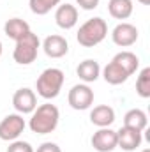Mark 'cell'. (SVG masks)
Returning <instances> with one entry per match:
<instances>
[{"instance_id":"ac0fdd59","label":"cell","mask_w":150,"mask_h":152,"mask_svg":"<svg viewBox=\"0 0 150 152\" xmlns=\"http://www.w3.org/2000/svg\"><path fill=\"white\" fill-rule=\"evenodd\" d=\"M108 11L115 20H127L133 14V0H110Z\"/></svg>"},{"instance_id":"4fadbf2b","label":"cell","mask_w":150,"mask_h":152,"mask_svg":"<svg viewBox=\"0 0 150 152\" xmlns=\"http://www.w3.org/2000/svg\"><path fill=\"white\" fill-rule=\"evenodd\" d=\"M90 122L97 127H110L115 122V110L108 104H99L90 112Z\"/></svg>"},{"instance_id":"484cf974","label":"cell","mask_w":150,"mask_h":152,"mask_svg":"<svg viewBox=\"0 0 150 152\" xmlns=\"http://www.w3.org/2000/svg\"><path fill=\"white\" fill-rule=\"evenodd\" d=\"M141 152H150V149H143V151H141Z\"/></svg>"},{"instance_id":"7402d4cb","label":"cell","mask_w":150,"mask_h":152,"mask_svg":"<svg viewBox=\"0 0 150 152\" xmlns=\"http://www.w3.org/2000/svg\"><path fill=\"white\" fill-rule=\"evenodd\" d=\"M7 152H34L32 145L28 142H21V140H14L11 142V145L7 147Z\"/></svg>"},{"instance_id":"e0dca14e","label":"cell","mask_w":150,"mask_h":152,"mask_svg":"<svg viewBox=\"0 0 150 152\" xmlns=\"http://www.w3.org/2000/svg\"><path fill=\"white\" fill-rule=\"evenodd\" d=\"M103 76H104L106 83H110V85H120V83H124V81L129 78L127 71L122 69L115 60H111V62L103 69Z\"/></svg>"},{"instance_id":"4316f807","label":"cell","mask_w":150,"mask_h":152,"mask_svg":"<svg viewBox=\"0 0 150 152\" xmlns=\"http://www.w3.org/2000/svg\"><path fill=\"white\" fill-rule=\"evenodd\" d=\"M0 55H2V42H0Z\"/></svg>"},{"instance_id":"cb8c5ba5","label":"cell","mask_w":150,"mask_h":152,"mask_svg":"<svg viewBox=\"0 0 150 152\" xmlns=\"http://www.w3.org/2000/svg\"><path fill=\"white\" fill-rule=\"evenodd\" d=\"M76 4L85 11H94L99 5V0H76Z\"/></svg>"},{"instance_id":"5b68a950","label":"cell","mask_w":150,"mask_h":152,"mask_svg":"<svg viewBox=\"0 0 150 152\" xmlns=\"http://www.w3.org/2000/svg\"><path fill=\"white\" fill-rule=\"evenodd\" d=\"M25 129V118L20 113H11L2 118L0 122V140L14 142Z\"/></svg>"},{"instance_id":"603a6c76","label":"cell","mask_w":150,"mask_h":152,"mask_svg":"<svg viewBox=\"0 0 150 152\" xmlns=\"http://www.w3.org/2000/svg\"><path fill=\"white\" fill-rule=\"evenodd\" d=\"M36 152H62V151H60V147H58L57 143H53V142H44L42 145L37 147Z\"/></svg>"},{"instance_id":"7c38bea8","label":"cell","mask_w":150,"mask_h":152,"mask_svg":"<svg viewBox=\"0 0 150 152\" xmlns=\"http://www.w3.org/2000/svg\"><path fill=\"white\" fill-rule=\"evenodd\" d=\"M55 21L60 28L64 30H71L78 23V9H76L73 4H62L57 7V12H55Z\"/></svg>"},{"instance_id":"ba28073f","label":"cell","mask_w":150,"mask_h":152,"mask_svg":"<svg viewBox=\"0 0 150 152\" xmlns=\"http://www.w3.org/2000/svg\"><path fill=\"white\" fill-rule=\"evenodd\" d=\"M113 42L120 48H129L138 41V28L131 23H118L111 32Z\"/></svg>"},{"instance_id":"ffe728a7","label":"cell","mask_w":150,"mask_h":152,"mask_svg":"<svg viewBox=\"0 0 150 152\" xmlns=\"http://www.w3.org/2000/svg\"><path fill=\"white\" fill-rule=\"evenodd\" d=\"M58 5H60V0H30V11L37 16L48 14L51 9H55Z\"/></svg>"},{"instance_id":"2e32d148","label":"cell","mask_w":150,"mask_h":152,"mask_svg":"<svg viewBox=\"0 0 150 152\" xmlns=\"http://www.w3.org/2000/svg\"><path fill=\"white\" fill-rule=\"evenodd\" d=\"M124 126H125V127H131V129H136V131L147 129V126H149L147 113H145L143 110H140V108L129 110L127 113L124 115Z\"/></svg>"},{"instance_id":"9c48e42d","label":"cell","mask_w":150,"mask_h":152,"mask_svg":"<svg viewBox=\"0 0 150 152\" xmlns=\"http://www.w3.org/2000/svg\"><path fill=\"white\" fill-rule=\"evenodd\" d=\"M92 147L97 152H111L117 149V131L110 127H99L92 136Z\"/></svg>"},{"instance_id":"7a4b0ae2","label":"cell","mask_w":150,"mask_h":152,"mask_svg":"<svg viewBox=\"0 0 150 152\" xmlns=\"http://www.w3.org/2000/svg\"><path fill=\"white\" fill-rule=\"evenodd\" d=\"M108 36V23L103 20V18H90V20H87L81 27H79V30H78V34H76V39H78V42L81 44V46H85V48H94V46H97L99 42H103L104 39Z\"/></svg>"},{"instance_id":"30bf717a","label":"cell","mask_w":150,"mask_h":152,"mask_svg":"<svg viewBox=\"0 0 150 152\" xmlns=\"http://www.w3.org/2000/svg\"><path fill=\"white\" fill-rule=\"evenodd\" d=\"M141 131L131 129V127H120L117 131V147H120L122 151L133 152L141 145Z\"/></svg>"},{"instance_id":"44dd1931","label":"cell","mask_w":150,"mask_h":152,"mask_svg":"<svg viewBox=\"0 0 150 152\" xmlns=\"http://www.w3.org/2000/svg\"><path fill=\"white\" fill-rule=\"evenodd\" d=\"M136 92L143 99L150 97V67L141 69V73H140L138 80H136Z\"/></svg>"},{"instance_id":"3957f363","label":"cell","mask_w":150,"mask_h":152,"mask_svg":"<svg viewBox=\"0 0 150 152\" xmlns=\"http://www.w3.org/2000/svg\"><path fill=\"white\" fill-rule=\"evenodd\" d=\"M64 71L58 69V67H48L44 69L41 76L36 81V88H37V94L44 99H55L60 90H62V85H64Z\"/></svg>"},{"instance_id":"277c9868","label":"cell","mask_w":150,"mask_h":152,"mask_svg":"<svg viewBox=\"0 0 150 152\" xmlns=\"http://www.w3.org/2000/svg\"><path fill=\"white\" fill-rule=\"evenodd\" d=\"M39 48H41V41H39L37 34H34L32 30L28 34H25L21 39L16 41L14 51H12V58L16 64L20 66H28L37 58Z\"/></svg>"},{"instance_id":"6da1fadb","label":"cell","mask_w":150,"mask_h":152,"mask_svg":"<svg viewBox=\"0 0 150 152\" xmlns=\"http://www.w3.org/2000/svg\"><path fill=\"white\" fill-rule=\"evenodd\" d=\"M58 120H60V112L55 104L51 103H44L37 106L34 112H32V118L28 122L32 133H37V134H50L57 129L58 126Z\"/></svg>"},{"instance_id":"d6986e66","label":"cell","mask_w":150,"mask_h":152,"mask_svg":"<svg viewBox=\"0 0 150 152\" xmlns=\"http://www.w3.org/2000/svg\"><path fill=\"white\" fill-rule=\"evenodd\" d=\"M113 60H115L122 69H125L129 76L134 75L136 69L140 67V58H138L133 51H120V53H117V55L113 57Z\"/></svg>"},{"instance_id":"52a82bcc","label":"cell","mask_w":150,"mask_h":152,"mask_svg":"<svg viewBox=\"0 0 150 152\" xmlns=\"http://www.w3.org/2000/svg\"><path fill=\"white\" fill-rule=\"evenodd\" d=\"M12 106L20 115L32 113L37 108V96H36V92L32 88H27V87L16 90L14 96H12Z\"/></svg>"},{"instance_id":"d4e9b609","label":"cell","mask_w":150,"mask_h":152,"mask_svg":"<svg viewBox=\"0 0 150 152\" xmlns=\"http://www.w3.org/2000/svg\"><path fill=\"white\" fill-rule=\"evenodd\" d=\"M138 2H141L143 5H149V4H150V0H138Z\"/></svg>"},{"instance_id":"8992f818","label":"cell","mask_w":150,"mask_h":152,"mask_svg":"<svg viewBox=\"0 0 150 152\" xmlns=\"http://www.w3.org/2000/svg\"><path fill=\"white\" fill-rule=\"evenodd\" d=\"M67 101H69L71 108H74V110H88L94 104V90L87 83L74 85L69 90Z\"/></svg>"},{"instance_id":"8fae6325","label":"cell","mask_w":150,"mask_h":152,"mask_svg":"<svg viewBox=\"0 0 150 152\" xmlns=\"http://www.w3.org/2000/svg\"><path fill=\"white\" fill-rule=\"evenodd\" d=\"M42 50L50 58H62L69 51V42L58 34H51L42 41Z\"/></svg>"},{"instance_id":"9a60e30c","label":"cell","mask_w":150,"mask_h":152,"mask_svg":"<svg viewBox=\"0 0 150 152\" xmlns=\"http://www.w3.org/2000/svg\"><path fill=\"white\" fill-rule=\"evenodd\" d=\"M4 32H5L7 37L18 41V39L23 37L25 34L30 32V27H28V23H27L25 20H21V18H11V20L5 21V25H4Z\"/></svg>"},{"instance_id":"5bb4252c","label":"cell","mask_w":150,"mask_h":152,"mask_svg":"<svg viewBox=\"0 0 150 152\" xmlns=\"http://www.w3.org/2000/svg\"><path fill=\"white\" fill-rule=\"evenodd\" d=\"M76 75L85 83H92L101 76V66H99V62H95L92 58H87L76 67Z\"/></svg>"}]
</instances>
